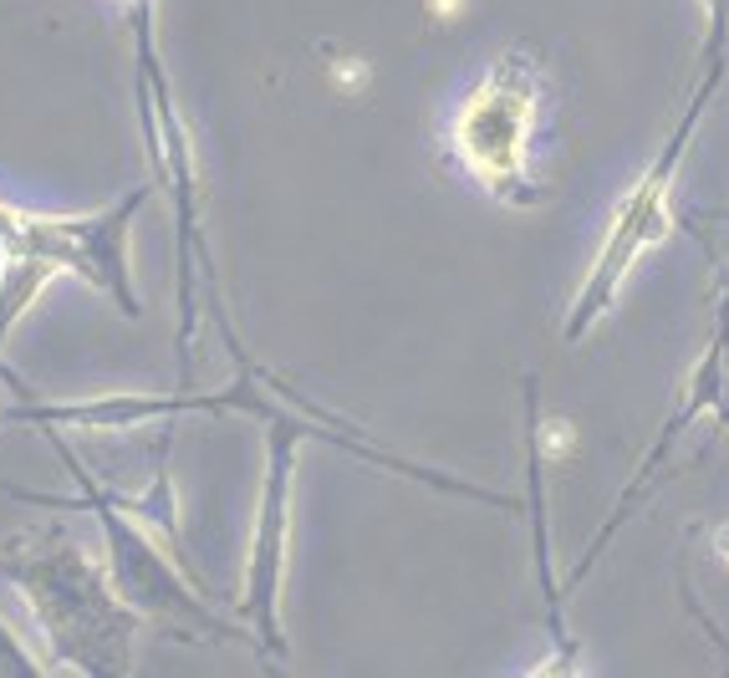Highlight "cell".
Listing matches in <instances>:
<instances>
[{"label": "cell", "instance_id": "cell-1", "mask_svg": "<svg viewBox=\"0 0 729 678\" xmlns=\"http://www.w3.org/2000/svg\"><path fill=\"white\" fill-rule=\"evenodd\" d=\"M530 123H536V77L526 62H505L464 103L459 123H454V144H459L464 163L475 169V179L505 194L526 163Z\"/></svg>", "mask_w": 729, "mask_h": 678}, {"label": "cell", "instance_id": "cell-2", "mask_svg": "<svg viewBox=\"0 0 729 678\" xmlns=\"http://www.w3.org/2000/svg\"><path fill=\"white\" fill-rule=\"evenodd\" d=\"M663 225H668V220H663V194H658V184L637 189L633 204H627L623 220H617V235H623V240H617V245L608 251V266H596V286H602V280H608V286H617V280H623V271L633 266L637 235L653 245V240L663 235Z\"/></svg>", "mask_w": 729, "mask_h": 678}, {"label": "cell", "instance_id": "cell-3", "mask_svg": "<svg viewBox=\"0 0 729 678\" xmlns=\"http://www.w3.org/2000/svg\"><path fill=\"white\" fill-rule=\"evenodd\" d=\"M337 82H342V87H352V82H368V62H342V67H337Z\"/></svg>", "mask_w": 729, "mask_h": 678}, {"label": "cell", "instance_id": "cell-4", "mask_svg": "<svg viewBox=\"0 0 729 678\" xmlns=\"http://www.w3.org/2000/svg\"><path fill=\"white\" fill-rule=\"evenodd\" d=\"M429 6H434V15H459L469 0H429Z\"/></svg>", "mask_w": 729, "mask_h": 678}, {"label": "cell", "instance_id": "cell-5", "mask_svg": "<svg viewBox=\"0 0 729 678\" xmlns=\"http://www.w3.org/2000/svg\"><path fill=\"white\" fill-rule=\"evenodd\" d=\"M715 551H719V561H725V566H729V526L715 536Z\"/></svg>", "mask_w": 729, "mask_h": 678}]
</instances>
